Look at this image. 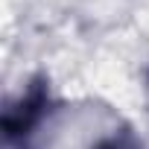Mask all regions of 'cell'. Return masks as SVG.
Listing matches in <instances>:
<instances>
[{"instance_id": "6da1fadb", "label": "cell", "mask_w": 149, "mask_h": 149, "mask_svg": "<svg viewBox=\"0 0 149 149\" xmlns=\"http://www.w3.org/2000/svg\"><path fill=\"white\" fill-rule=\"evenodd\" d=\"M56 108L58 102L44 73L26 79V85L3 108V120H0L3 149H35L44 129H50Z\"/></svg>"}, {"instance_id": "3957f363", "label": "cell", "mask_w": 149, "mask_h": 149, "mask_svg": "<svg viewBox=\"0 0 149 149\" xmlns=\"http://www.w3.org/2000/svg\"><path fill=\"white\" fill-rule=\"evenodd\" d=\"M146 79H149V73H146Z\"/></svg>"}, {"instance_id": "7a4b0ae2", "label": "cell", "mask_w": 149, "mask_h": 149, "mask_svg": "<svg viewBox=\"0 0 149 149\" xmlns=\"http://www.w3.org/2000/svg\"><path fill=\"white\" fill-rule=\"evenodd\" d=\"M91 149H143V143H140L132 132H126V129H114V132L100 134V137L91 143Z\"/></svg>"}]
</instances>
